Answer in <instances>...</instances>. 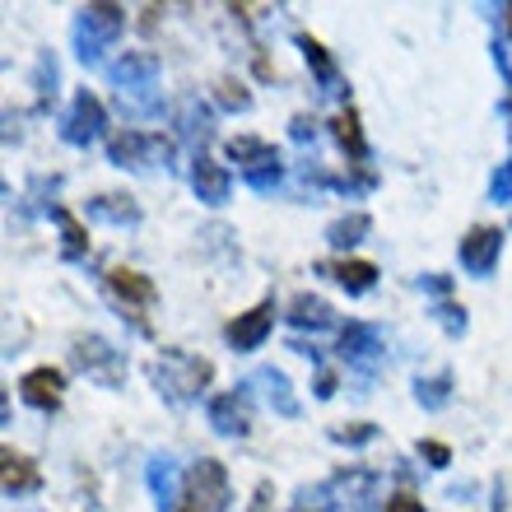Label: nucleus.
<instances>
[{"label":"nucleus","mask_w":512,"mask_h":512,"mask_svg":"<svg viewBox=\"0 0 512 512\" xmlns=\"http://www.w3.org/2000/svg\"><path fill=\"white\" fill-rule=\"evenodd\" d=\"M215 378V364L201 359V354H187V350H163L154 359V387H159L163 401L173 405H191L201 401L205 387Z\"/></svg>","instance_id":"f257e3e1"},{"label":"nucleus","mask_w":512,"mask_h":512,"mask_svg":"<svg viewBox=\"0 0 512 512\" xmlns=\"http://www.w3.org/2000/svg\"><path fill=\"white\" fill-rule=\"evenodd\" d=\"M108 80L112 89L122 94V108H135V112H154L159 108V56L154 52H126L122 61L108 66Z\"/></svg>","instance_id":"f03ea898"},{"label":"nucleus","mask_w":512,"mask_h":512,"mask_svg":"<svg viewBox=\"0 0 512 512\" xmlns=\"http://www.w3.org/2000/svg\"><path fill=\"white\" fill-rule=\"evenodd\" d=\"M122 28H126L122 5H84V10L75 14V52H80L84 66H98L103 52L122 38Z\"/></svg>","instance_id":"7ed1b4c3"},{"label":"nucleus","mask_w":512,"mask_h":512,"mask_svg":"<svg viewBox=\"0 0 512 512\" xmlns=\"http://www.w3.org/2000/svg\"><path fill=\"white\" fill-rule=\"evenodd\" d=\"M229 499H233V489H229L224 461L201 457L187 471V480H182V503H177V512H229Z\"/></svg>","instance_id":"20e7f679"},{"label":"nucleus","mask_w":512,"mask_h":512,"mask_svg":"<svg viewBox=\"0 0 512 512\" xmlns=\"http://www.w3.org/2000/svg\"><path fill=\"white\" fill-rule=\"evenodd\" d=\"M229 159L243 168L247 187L261 191V196H270V191L284 182V163H280V154H275V145L256 140V135H233V140H229Z\"/></svg>","instance_id":"39448f33"},{"label":"nucleus","mask_w":512,"mask_h":512,"mask_svg":"<svg viewBox=\"0 0 512 512\" xmlns=\"http://www.w3.org/2000/svg\"><path fill=\"white\" fill-rule=\"evenodd\" d=\"M108 159L117 163V168H154V163H163L168 168V159H173V145L163 140V135H145V131H117L108 140Z\"/></svg>","instance_id":"423d86ee"},{"label":"nucleus","mask_w":512,"mask_h":512,"mask_svg":"<svg viewBox=\"0 0 512 512\" xmlns=\"http://www.w3.org/2000/svg\"><path fill=\"white\" fill-rule=\"evenodd\" d=\"M70 359H75V368H80V373L98 378L103 387H117V382L126 378L122 350H112L103 336H80V340H75V350H70Z\"/></svg>","instance_id":"0eeeda50"},{"label":"nucleus","mask_w":512,"mask_h":512,"mask_svg":"<svg viewBox=\"0 0 512 512\" xmlns=\"http://www.w3.org/2000/svg\"><path fill=\"white\" fill-rule=\"evenodd\" d=\"M103 126H108V112H103V103H98L89 89H80V94H75V103H70V112L61 117V135H66L70 145L89 149L98 135H103Z\"/></svg>","instance_id":"6e6552de"},{"label":"nucleus","mask_w":512,"mask_h":512,"mask_svg":"<svg viewBox=\"0 0 512 512\" xmlns=\"http://www.w3.org/2000/svg\"><path fill=\"white\" fill-rule=\"evenodd\" d=\"M205 415H210V429H215L219 438H247V433H252V401H247V391H224V396H215Z\"/></svg>","instance_id":"1a4fd4ad"},{"label":"nucleus","mask_w":512,"mask_h":512,"mask_svg":"<svg viewBox=\"0 0 512 512\" xmlns=\"http://www.w3.org/2000/svg\"><path fill=\"white\" fill-rule=\"evenodd\" d=\"M457 252H461V266L471 270V275H489L503 256V233L489 229V224H475V229L461 238Z\"/></svg>","instance_id":"9d476101"},{"label":"nucleus","mask_w":512,"mask_h":512,"mask_svg":"<svg viewBox=\"0 0 512 512\" xmlns=\"http://www.w3.org/2000/svg\"><path fill=\"white\" fill-rule=\"evenodd\" d=\"M270 326H275V303H256L252 312H238V322H229V345L238 354L256 350L270 336Z\"/></svg>","instance_id":"9b49d317"},{"label":"nucleus","mask_w":512,"mask_h":512,"mask_svg":"<svg viewBox=\"0 0 512 512\" xmlns=\"http://www.w3.org/2000/svg\"><path fill=\"white\" fill-rule=\"evenodd\" d=\"M298 52H303V61H308V70L317 75V84H322L326 98H340L345 94V80H340L336 61H331V52H326L317 38H308V33H298Z\"/></svg>","instance_id":"f8f14e48"},{"label":"nucleus","mask_w":512,"mask_h":512,"mask_svg":"<svg viewBox=\"0 0 512 512\" xmlns=\"http://www.w3.org/2000/svg\"><path fill=\"white\" fill-rule=\"evenodd\" d=\"M24 401L33 405V410H47L52 415L56 405H61V396H66V378L56 373V368H33V373H24Z\"/></svg>","instance_id":"ddd939ff"},{"label":"nucleus","mask_w":512,"mask_h":512,"mask_svg":"<svg viewBox=\"0 0 512 512\" xmlns=\"http://www.w3.org/2000/svg\"><path fill=\"white\" fill-rule=\"evenodd\" d=\"M108 289L117 298L126 303V312H135V308H149L154 298H159V289H154V280L149 275H140V270H131V266H117L108 275Z\"/></svg>","instance_id":"4468645a"},{"label":"nucleus","mask_w":512,"mask_h":512,"mask_svg":"<svg viewBox=\"0 0 512 512\" xmlns=\"http://www.w3.org/2000/svg\"><path fill=\"white\" fill-rule=\"evenodd\" d=\"M191 187H196V196H201L205 205H224L233 191V177L219 168L215 159H205V154H196V163H191Z\"/></svg>","instance_id":"2eb2a0df"},{"label":"nucleus","mask_w":512,"mask_h":512,"mask_svg":"<svg viewBox=\"0 0 512 512\" xmlns=\"http://www.w3.org/2000/svg\"><path fill=\"white\" fill-rule=\"evenodd\" d=\"M247 387L261 391V396L270 401V410H280L284 419H294V415H298V396H294V387H289V378H284L280 368H256Z\"/></svg>","instance_id":"dca6fc26"},{"label":"nucleus","mask_w":512,"mask_h":512,"mask_svg":"<svg viewBox=\"0 0 512 512\" xmlns=\"http://www.w3.org/2000/svg\"><path fill=\"white\" fill-rule=\"evenodd\" d=\"M145 475H149V494H154V503H159L163 512H177V503H182V485H177V461H173V457H154Z\"/></svg>","instance_id":"f3484780"},{"label":"nucleus","mask_w":512,"mask_h":512,"mask_svg":"<svg viewBox=\"0 0 512 512\" xmlns=\"http://www.w3.org/2000/svg\"><path fill=\"white\" fill-rule=\"evenodd\" d=\"M5 471H0V485H5V499H24V494H33L38 489V466L28 457H19V452H10L5 447Z\"/></svg>","instance_id":"a211bd4d"},{"label":"nucleus","mask_w":512,"mask_h":512,"mask_svg":"<svg viewBox=\"0 0 512 512\" xmlns=\"http://www.w3.org/2000/svg\"><path fill=\"white\" fill-rule=\"evenodd\" d=\"M322 275H331L345 294H368L378 284V266L373 261H331V266H322Z\"/></svg>","instance_id":"6ab92c4d"},{"label":"nucleus","mask_w":512,"mask_h":512,"mask_svg":"<svg viewBox=\"0 0 512 512\" xmlns=\"http://www.w3.org/2000/svg\"><path fill=\"white\" fill-rule=\"evenodd\" d=\"M340 359H350V364H373V359H378V331L364 322H350L340 331Z\"/></svg>","instance_id":"aec40b11"},{"label":"nucleus","mask_w":512,"mask_h":512,"mask_svg":"<svg viewBox=\"0 0 512 512\" xmlns=\"http://www.w3.org/2000/svg\"><path fill=\"white\" fill-rule=\"evenodd\" d=\"M289 322L303 326V331H326V326H336V312L326 298H312V294H298L289 303Z\"/></svg>","instance_id":"412c9836"},{"label":"nucleus","mask_w":512,"mask_h":512,"mask_svg":"<svg viewBox=\"0 0 512 512\" xmlns=\"http://www.w3.org/2000/svg\"><path fill=\"white\" fill-rule=\"evenodd\" d=\"M89 215L108 219V224H122V229H135L140 224V205L131 196H98V201H89Z\"/></svg>","instance_id":"4be33fe9"},{"label":"nucleus","mask_w":512,"mask_h":512,"mask_svg":"<svg viewBox=\"0 0 512 512\" xmlns=\"http://www.w3.org/2000/svg\"><path fill=\"white\" fill-rule=\"evenodd\" d=\"M52 219L61 224V252H66V261H80V256L89 252V233H84V224L70 215L66 205H52Z\"/></svg>","instance_id":"5701e85b"},{"label":"nucleus","mask_w":512,"mask_h":512,"mask_svg":"<svg viewBox=\"0 0 512 512\" xmlns=\"http://www.w3.org/2000/svg\"><path fill=\"white\" fill-rule=\"evenodd\" d=\"M177 131L187 135L191 145H205V140H210V117H205V108L196 98H182V103H177Z\"/></svg>","instance_id":"b1692460"},{"label":"nucleus","mask_w":512,"mask_h":512,"mask_svg":"<svg viewBox=\"0 0 512 512\" xmlns=\"http://www.w3.org/2000/svg\"><path fill=\"white\" fill-rule=\"evenodd\" d=\"M373 229V219L364 215V210H354V215H340L331 229H326V243L331 247H354V243H364V233Z\"/></svg>","instance_id":"393cba45"},{"label":"nucleus","mask_w":512,"mask_h":512,"mask_svg":"<svg viewBox=\"0 0 512 512\" xmlns=\"http://www.w3.org/2000/svg\"><path fill=\"white\" fill-rule=\"evenodd\" d=\"M331 131H336L340 149H345L350 159H364V154H368V145H364V126H359V112H354V108L340 112L336 122H331Z\"/></svg>","instance_id":"a878e982"},{"label":"nucleus","mask_w":512,"mask_h":512,"mask_svg":"<svg viewBox=\"0 0 512 512\" xmlns=\"http://www.w3.org/2000/svg\"><path fill=\"white\" fill-rule=\"evenodd\" d=\"M415 401L424 410H443L452 401V373H433V378H419L415 382Z\"/></svg>","instance_id":"bb28decb"},{"label":"nucleus","mask_w":512,"mask_h":512,"mask_svg":"<svg viewBox=\"0 0 512 512\" xmlns=\"http://www.w3.org/2000/svg\"><path fill=\"white\" fill-rule=\"evenodd\" d=\"M294 512H340V499H331V489L317 485V489H303V494H298Z\"/></svg>","instance_id":"cd10ccee"},{"label":"nucleus","mask_w":512,"mask_h":512,"mask_svg":"<svg viewBox=\"0 0 512 512\" xmlns=\"http://www.w3.org/2000/svg\"><path fill=\"white\" fill-rule=\"evenodd\" d=\"M433 317H438V326H443L447 336H466V326H471L466 308H457V303H438V308H433Z\"/></svg>","instance_id":"c85d7f7f"},{"label":"nucleus","mask_w":512,"mask_h":512,"mask_svg":"<svg viewBox=\"0 0 512 512\" xmlns=\"http://www.w3.org/2000/svg\"><path fill=\"white\" fill-rule=\"evenodd\" d=\"M52 98H56V56L47 52V56L38 61V103L47 108Z\"/></svg>","instance_id":"c756f323"},{"label":"nucleus","mask_w":512,"mask_h":512,"mask_svg":"<svg viewBox=\"0 0 512 512\" xmlns=\"http://www.w3.org/2000/svg\"><path fill=\"white\" fill-rule=\"evenodd\" d=\"M219 103H224L229 112H247L252 108V94H247L238 80H219Z\"/></svg>","instance_id":"7c9ffc66"},{"label":"nucleus","mask_w":512,"mask_h":512,"mask_svg":"<svg viewBox=\"0 0 512 512\" xmlns=\"http://www.w3.org/2000/svg\"><path fill=\"white\" fill-rule=\"evenodd\" d=\"M331 438H336V443H373L378 429H373V424H350V429H331Z\"/></svg>","instance_id":"2f4dec72"},{"label":"nucleus","mask_w":512,"mask_h":512,"mask_svg":"<svg viewBox=\"0 0 512 512\" xmlns=\"http://www.w3.org/2000/svg\"><path fill=\"white\" fill-rule=\"evenodd\" d=\"M489 196H494V201H512V159L499 163V173L489 182Z\"/></svg>","instance_id":"473e14b6"},{"label":"nucleus","mask_w":512,"mask_h":512,"mask_svg":"<svg viewBox=\"0 0 512 512\" xmlns=\"http://www.w3.org/2000/svg\"><path fill=\"white\" fill-rule=\"evenodd\" d=\"M289 135H294L298 145H308V140H317V122H312L308 112H298L294 122H289Z\"/></svg>","instance_id":"72a5a7b5"},{"label":"nucleus","mask_w":512,"mask_h":512,"mask_svg":"<svg viewBox=\"0 0 512 512\" xmlns=\"http://www.w3.org/2000/svg\"><path fill=\"white\" fill-rule=\"evenodd\" d=\"M419 457H429V466H438V471H443L447 461H452V452H447V443H419Z\"/></svg>","instance_id":"f704fd0d"},{"label":"nucleus","mask_w":512,"mask_h":512,"mask_svg":"<svg viewBox=\"0 0 512 512\" xmlns=\"http://www.w3.org/2000/svg\"><path fill=\"white\" fill-rule=\"evenodd\" d=\"M382 512H424V503H419L415 494H391Z\"/></svg>","instance_id":"c9c22d12"},{"label":"nucleus","mask_w":512,"mask_h":512,"mask_svg":"<svg viewBox=\"0 0 512 512\" xmlns=\"http://www.w3.org/2000/svg\"><path fill=\"white\" fill-rule=\"evenodd\" d=\"M317 396H322V401L336 396V373H322V378H317Z\"/></svg>","instance_id":"e433bc0d"},{"label":"nucleus","mask_w":512,"mask_h":512,"mask_svg":"<svg viewBox=\"0 0 512 512\" xmlns=\"http://www.w3.org/2000/svg\"><path fill=\"white\" fill-rule=\"evenodd\" d=\"M419 284H424V289H433V294H447V284H452V280H447V275H424Z\"/></svg>","instance_id":"4c0bfd02"},{"label":"nucleus","mask_w":512,"mask_h":512,"mask_svg":"<svg viewBox=\"0 0 512 512\" xmlns=\"http://www.w3.org/2000/svg\"><path fill=\"white\" fill-rule=\"evenodd\" d=\"M508 14H512V5H508Z\"/></svg>","instance_id":"58836bf2"}]
</instances>
